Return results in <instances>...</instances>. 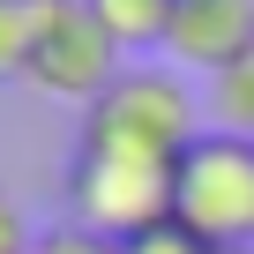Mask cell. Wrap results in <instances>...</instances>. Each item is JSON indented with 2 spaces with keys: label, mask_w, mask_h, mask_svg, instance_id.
Listing matches in <instances>:
<instances>
[{
  "label": "cell",
  "mask_w": 254,
  "mask_h": 254,
  "mask_svg": "<svg viewBox=\"0 0 254 254\" xmlns=\"http://www.w3.org/2000/svg\"><path fill=\"white\" fill-rule=\"evenodd\" d=\"M120 254H217V247H202L187 224H157V232H142V239H127Z\"/></svg>",
  "instance_id": "9c48e42d"
},
{
  "label": "cell",
  "mask_w": 254,
  "mask_h": 254,
  "mask_svg": "<svg viewBox=\"0 0 254 254\" xmlns=\"http://www.w3.org/2000/svg\"><path fill=\"white\" fill-rule=\"evenodd\" d=\"M67 224L127 247L157 224H172V165H150V157H120V150H82L67 157Z\"/></svg>",
  "instance_id": "3957f363"
},
{
  "label": "cell",
  "mask_w": 254,
  "mask_h": 254,
  "mask_svg": "<svg viewBox=\"0 0 254 254\" xmlns=\"http://www.w3.org/2000/svg\"><path fill=\"white\" fill-rule=\"evenodd\" d=\"M254 53V0H180L165 60L187 75H224L232 60Z\"/></svg>",
  "instance_id": "5b68a950"
},
{
  "label": "cell",
  "mask_w": 254,
  "mask_h": 254,
  "mask_svg": "<svg viewBox=\"0 0 254 254\" xmlns=\"http://www.w3.org/2000/svg\"><path fill=\"white\" fill-rule=\"evenodd\" d=\"M38 254H120V247L97 239V232H82V224H53V232L38 239Z\"/></svg>",
  "instance_id": "30bf717a"
},
{
  "label": "cell",
  "mask_w": 254,
  "mask_h": 254,
  "mask_svg": "<svg viewBox=\"0 0 254 254\" xmlns=\"http://www.w3.org/2000/svg\"><path fill=\"white\" fill-rule=\"evenodd\" d=\"M120 67H127V53L97 30V15L82 8V0H60L53 23H45V45H38V60H30V90H45V97L90 112V105L120 82Z\"/></svg>",
  "instance_id": "277c9868"
},
{
  "label": "cell",
  "mask_w": 254,
  "mask_h": 254,
  "mask_svg": "<svg viewBox=\"0 0 254 254\" xmlns=\"http://www.w3.org/2000/svg\"><path fill=\"white\" fill-rule=\"evenodd\" d=\"M209 127H217V135H247V142H254V53L232 60L224 75H209Z\"/></svg>",
  "instance_id": "ba28073f"
},
{
  "label": "cell",
  "mask_w": 254,
  "mask_h": 254,
  "mask_svg": "<svg viewBox=\"0 0 254 254\" xmlns=\"http://www.w3.org/2000/svg\"><path fill=\"white\" fill-rule=\"evenodd\" d=\"M0 254H38V239H30V224L8 194H0Z\"/></svg>",
  "instance_id": "8fae6325"
},
{
  "label": "cell",
  "mask_w": 254,
  "mask_h": 254,
  "mask_svg": "<svg viewBox=\"0 0 254 254\" xmlns=\"http://www.w3.org/2000/svg\"><path fill=\"white\" fill-rule=\"evenodd\" d=\"M202 135V105L172 67L127 60L120 82L82 112V150H120V157H150V165H180L187 142Z\"/></svg>",
  "instance_id": "6da1fadb"
},
{
  "label": "cell",
  "mask_w": 254,
  "mask_h": 254,
  "mask_svg": "<svg viewBox=\"0 0 254 254\" xmlns=\"http://www.w3.org/2000/svg\"><path fill=\"white\" fill-rule=\"evenodd\" d=\"M172 224H187L217 254L254 247V142L247 135L202 127L187 142V157L172 165Z\"/></svg>",
  "instance_id": "7a4b0ae2"
},
{
  "label": "cell",
  "mask_w": 254,
  "mask_h": 254,
  "mask_svg": "<svg viewBox=\"0 0 254 254\" xmlns=\"http://www.w3.org/2000/svg\"><path fill=\"white\" fill-rule=\"evenodd\" d=\"M232 254H254V247H232Z\"/></svg>",
  "instance_id": "7c38bea8"
},
{
  "label": "cell",
  "mask_w": 254,
  "mask_h": 254,
  "mask_svg": "<svg viewBox=\"0 0 254 254\" xmlns=\"http://www.w3.org/2000/svg\"><path fill=\"white\" fill-rule=\"evenodd\" d=\"M82 8L97 15V30H105L120 53H165L180 0H82Z\"/></svg>",
  "instance_id": "8992f818"
},
{
  "label": "cell",
  "mask_w": 254,
  "mask_h": 254,
  "mask_svg": "<svg viewBox=\"0 0 254 254\" xmlns=\"http://www.w3.org/2000/svg\"><path fill=\"white\" fill-rule=\"evenodd\" d=\"M60 0H0V82H30V60L45 45Z\"/></svg>",
  "instance_id": "52a82bcc"
}]
</instances>
